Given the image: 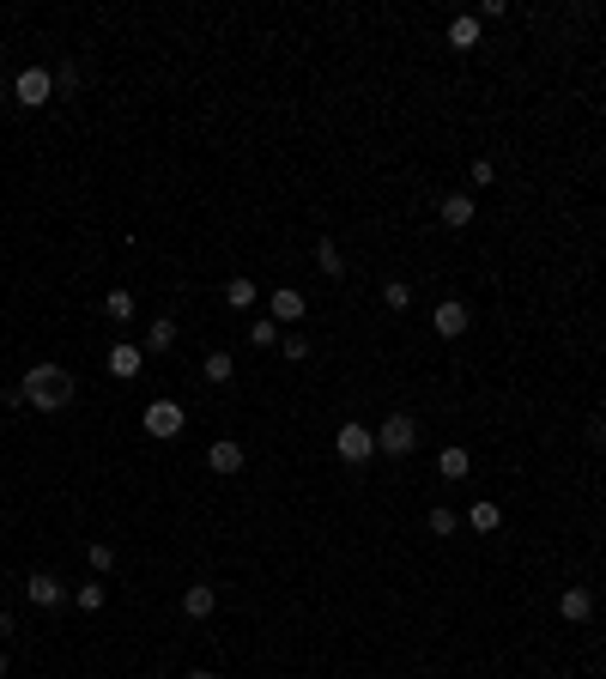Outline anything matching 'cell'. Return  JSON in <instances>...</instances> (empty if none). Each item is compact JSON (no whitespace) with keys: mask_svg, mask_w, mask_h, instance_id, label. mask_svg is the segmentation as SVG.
<instances>
[{"mask_svg":"<svg viewBox=\"0 0 606 679\" xmlns=\"http://www.w3.org/2000/svg\"><path fill=\"white\" fill-rule=\"evenodd\" d=\"M103 316L128 321V316H134V292H109V298H103Z\"/></svg>","mask_w":606,"mask_h":679,"instance_id":"ffe728a7","label":"cell"},{"mask_svg":"<svg viewBox=\"0 0 606 679\" xmlns=\"http://www.w3.org/2000/svg\"><path fill=\"white\" fill-rule=\"evenodd\" d=\"M24 588H31V600H37V607H55V600H61V582L49 577V570H37V577L24 582Z\"/></svg>","mask_w":606,"mask_h":679,"instance_id":"5bb4252c","label":"cell"},{"mask_svg":"<svg viewBox=\"0 0 606 679\" xmlns=\"http://www.w3.org/2000/svg\"><path fill=\"white\" fill-rule=\"evenodd\" d=\"M461 521H455V510H431V534H455Z\"/></svg>","mask_w":606,"mask_h":679,"instance_id":"484cf974","label":"cell"},{"mask_svg":"<svg viewBox=\"0 0 606 679\" xmlns=\"http://www.w3.org/2000/svg\"><path fill=\"white\" fill-rule=\"evenodd\" d=\"M73 600H80L85 613H98V607H103V582H85V588H80V595H73Z\"/></svg>","mask_w":606,"mask_h":679,"instance_id":"cb8c5ba5","label":"cell"},{"mask_svg":"<svg viewBox=\"0 0 606 679\" xmlns=\"http://www.w3.org/2000/svg\"><path fill=\"white\" fill-rule=\"evenodd\" d=\"M188 679H213V674H206V667H194V674H188Z\"/></svg>","mask_w":606,"mask_h":679,"instance_id":"f1b7e54d","label":"cell"},{"mask_svg":"<svg viewBox=\"0 0 606 679\" xmlns=\"http://www.w3.org/2000/svg\"><path fill=\"white\" fill-rule=\"evenodd\" d=\"M19 388H24V400H31V406H43V413H61V406L73 400V377H67L61 364H31Z\"/></svg>","mask_w":606,"mask_h":679,"instance_id":"6da1fadb","label":"cell"},{"mask_svg":"<svg viewBox=\"0 0 606 679\" xmlns=\"http://www.w3.org/2000/svg\"><path fill=\"white\" fill-rule=\"evenodd\" d=\"M449 43L455 49H479V19H455L449 24Z\"/></svg>","mask_w":606,"mask_h":679,"instance_id":"ac0fdd59","label":"cell"},{"mask_svg":"<svg viewBox=\"0 0 606 679\" xmlns=\"http://www.w3.org/2000/svg\"><path fill=\"white\" fill-rule=\"evenodd\" d=\"M0 679H6V655H0Z\"/></svg>","mask_w":606,"mask_h":679,"instance_id":"f546056e","label":"cell"},{"mask_svg":"<svg viewBox=\"0 0 606 679\" xmlns=\"http://www.w3.org/2000/svg\"><path fill=\"white\" fill-rule=\"evenodd\" d=\"M140 346H134V340H116V346H109V377H140Z\"/></svg>","mask_w":606,"mask_h":679,"instance_id":"ba28073f","label":"cell"},{"mask_svg":"<svg viewBox=\"0 0 606 679\" xmlns=\"http://www.w3.org/2000/svg\"><path fill=\"white\" fill-rule=\"evenodd\" d=\"M437 473H443V480H467V473H473V455H467L461 443H449L443 455H437Z\"/></svg>","mask_w":606,"mask_h":679,"instance_id":"30bf717a","label":"cell"},{"mask_svg":"<svg viewBox=\"0 0 606 679\" xmlns=\"http://www.w3.org/2000/svg\"><path fill=\"white\" fill-rule=\"evenodd\" d=\"M376 449H383V455H412V449H419V425L406 419V413L383 419V431H376Z\"/></svg>","mask_w":606,"mask_h":679,"instance_id":"277c9868","label":"cell"},{"mask_svg":"<svg viewBox=\"0 0 606 679\" xmlns=\"http://www.w3.org/2000/svg\"><path fill=\"white\" fill-rule=\"evenodd\" d=\"M13 98H19V110H43V103L55 98V73H49V67H24L19 85H13Z\"/></svg>","mask_w":606,"mask_h":679,"instance_id":"3957f363","label":"cell"},{"mask_svg":"<svg viewBox=\"0 0 606 679\" xmlns=\"http://www.w3.org/2000/svg\"><path fill=\"white\" fill-rule=\"evenodd\" d=\"M213 607H219V588H213V582H188V595H182V613H188V619H206Z\"/></svg>","mask_w":606,"mask_h":679,"instance_id":"9c48e42d","label":"cell"},{"mask_svg":"<svg viewBox=\"0 0 606 679\" xmlns=\"http://www.w3.org/2000/svg\"><path fill=\"white\" fill-rule=\"evenodd\" d=\"M431 321H437V334H443V340H461V334H467V321H473V316H467V303H461V298H443Z\"/></svg>","mask_w":606,"mask_h":679,"instance_id":"8992f818","label":"cell"},{"mask_svg":"<svg viewBox=\"0 0 606 679\" xmlns=\"http://www.w3.org/2000/svg\"><path fill=\"white\" fill-rule=\"evenodd\" d=\"M91 570H116V546H103L98 540V546H91Z\"/></svg>","mask_w":606,"mask_h":679,"instance_id":"4316f807","label":"cell"},{"mask_svg":"<svg viewBox=\"0 0 606 679\" xmlns=\"http://www.w3.org/2000/svg\"><path fill=\"white\" fill-rule=\"evenodd\" d=\"M316 261H322V273H334V280H340V273H346V255H340V243H316Z\"/></svg>","mask_w":606,"mask_h":679,"instance_id":"d6986e66","label":"cell"},{"mask_svg":"<svg viewBox=\"0 0 606 679\" xmlns=\"http://www.w3.org/2000/svg\"><path fill=\"white\" fill-rule=\"evenodd\" d=\"M146 346H152V352H170V346H176V321L158 316L152 321V334H146Z\"/></svg>","mask_w":606,"mask_h":679,"instance_id":"e0dca14e","label":"cell"},{"mask_svg":"<svg viewBox=\"0 0 606 679\" xmlns=\"http://www.w3.org/2000/svg\"><path fill=\"white\" fill-rule=\"evenodd\" d=\"M558 613H564L570 625L594 619V595H588V588H564V600H558Z\"/></svg>","mask_w":606,"mask_h":679,"instance_id":"8fae6325","label":"cell"},{"mask_svg":"<svg viewBox=\"0 0 606 679\" xmlns=\"http://www.w3.org/2000/svg\"><path fill=\"white\" fill-rule=\"evenodd\" d=\"M224 303H231V310H249V303H255V280H231L224 285Z\"/></svg>","mask_w":606,"mask_h":679,"instance_id":"44dd1931","label":"cell"},{"mask_svg":"<svg viewBox=\"0 0 606 679\" xmlns=\"http://www.w3.org/2000/svg\"><path fill=\"white\" fill-rule=\"evenodd\" d=\"M437 213H443L449 231H461V225H473V195H443V206H437Z\"/></svg>","mask_w":606,"mask_h":679,"instance_id":"7c38bea8","label":"cell"},{"mask_svg":"<svg viewBox=\"0 0 606 679\" xmlns=\"http://www.w3.org/2000/svg\"><path fill=\"white\" fill-rule=\"evenodd\" d=\"M383 303H388V310H406V303H412V285H406V280H388V285H383Z\"/></svg>","mask_w":606,"mask_h":679,"instance_id":"7402d4cb","label":"cell"},{"mask_svg":"<svg viewBox=\"0 0 606 679\" xmlns=\"http://www.w3.org/2000/svg\"><path fill=\"white\" fill-rule=\"evenodd\" d=\"M201 370H206V382H231L237 377V359H231V352H206Z\"/></svg>","mask_w":606,"mask_h":679,"instance_id":"9a60e30c","label":"cell"},{"mask_svg":"<svg viewBox=\"0 0 606 679\" xmlns=\"http://www.w3.org/2000/svg\"><path fill=\"white\" fill-rule=\"evenodd\" d=\"M182 425H188V413H182L176 400H152V406H146V431H152V437H182Z\"/></svg>","mask_w":606,"mask_h":679,"instance_id":"5b68a950","label":"cell"},{"mask_svg":"<svg viewBox=\"0 0 606 679\" xmlns=\"http://www.w3.org/2000/svg\"><path fill=\"white\" fill-rule=\"evenodd\" d=\"M279 346H285V359H309V340H303V334H291V340H279Z\"/></svg>","mask_w":606,"mask_h":679,"instance_id":"83f0119b","label":"cell"},{"mask_svg":"<svg viewBox=\"0 0 606 679\" xmlns=\"http://www.w3.org/2000/svg\"><path fill=\"white\" fill-rule=\"evenodd\" d=\"M273 321H303V292L279 285V292H273Z\"/></svg>","mask_w":606,"mask_h":679,"instance_id":"4fadbf2b","label":"cell"},{"mask_svg":"<svg viewBox=\"0 0 606 679\" xmlns=\"http://www.w3.org/2000/svg\"><path fill=\"white\" fill-rule=\"evenodd\" d=\"M55 91H61V98H73V91H80V67H61V73H55Z\"/></svg>","mask_w":606,"mask_h":679,"instance_id":"d4e9b609","label":"cell"},{"mask_svg":"<svg viewBox=\"0 0 606 679\" xmlns=\"http://www.w3.org/2000/svg\"><path fill=\"white\" fill-rule=\"evenodd\" d=\"M467 521H473L479 534H497V521H504V510H497V503H473V510H467Z\"/></svg>","mask_w":606,"mask_h":679,"instance_id":"2e32d148","label":"cell"},{"mask_svg":"<svg viewBox=\"0 0 606 679\" xmlns=\"http://www.w3.org/2000/svg\"><path fill=\"white\" fill-rule=\"evenodd\" d=\"M249 340H255V346H279V321H273V316H261L255 328H249Z\"/></svg>","mask_w":606,"mask_h":679,"instance_id":"603a6c76","label":"cell"},{"mask_svg":"<svg viewBox=\"0 0 606 679\" xmlns=\"http://www.w3.org/2000/svg\"><path fill=\"white\" fill-rule=\"evenodd\" d=\"M334 449H340V461H346V467H364V461L376 455V431H364L358 419H346L340 431H334Z\"/></svg>","mask_w":606,"mask_h":679,"instance_id":"7a4b0ae2","label":"cell"},{"mask_svg":"<svg viewBox=\"0 0 606 679\" xmlns=\"http://www.w3.org/2000/svg\"><path fill=\"white\" fill-rule=\"evenodd\" d=\"M206 467H213V473H224V480H231V473H242V443H237V437H219L213 449H206Z\"/></svg>","mask_w":606,"mask_h":679,"instance_id":"52a82bcc","label":"cell"}]
</instances>
